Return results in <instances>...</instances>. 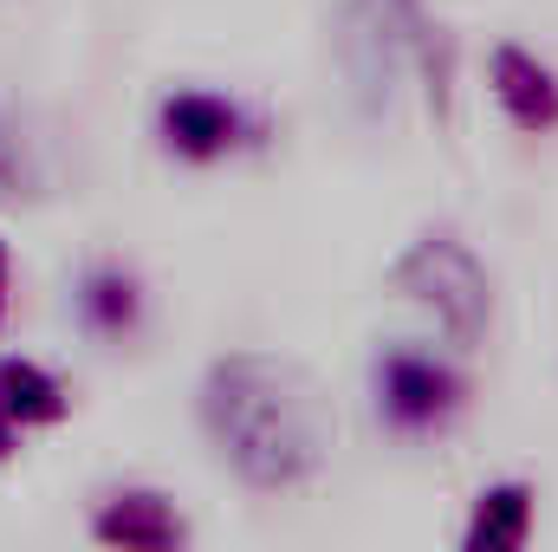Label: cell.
I'll return each mask as SVG.
<instances>
[{
    "mask_svg": "<svg viewBox=\"0 0 558 552\" xmlns=\"http://www.w3.org/2000/svg\"><path fill=\"white\" fill-rule=\"evenodd\" d=\"M65 416V384L33 358H0V461L20 448L26 429H46Z\"/></svg>",
    "mask_w": 558,
    "mask_h": 552,
    "instance_id": "8",
    "label": "cell"
},
{
    "mask_svg": "<svg viewBox=\"0 0 558 552\" xmlns=\"http://www.w3.org/2000/svg\"><path fill=\"white\" fill-rule=\"evenodd\" d=\"M533 533V488L526 481H494L474 494V514H468V533L461 547L468 552H513L526 547Z\"/></svg>",
    "mask_w": 558,
    "mask_h": 552,
    "instance_id": "10",
    "label": "cell"
},
{
    "mask_svg": "<svg viewBox=\"0 0 558 552\" xmlns=\"http://www.w3.org/2000/svg\"><path fill=\"white\" fill-rule=\"evenodd\" d=\"M72 312H78V325H85L92 338L118 345V338H131V332L143 325V292H137V279L124 274V267L98 261V267H85V274H78Z\"/></svg>",
    "mask_w": 558,
    "mask_h": 552,
    "instance_id": "9",
    "label": "cell"
},
{
    "mask_svg": "<svg viewBox=\"0 0 558 552\" xmlns=\"http://www.w3.org/2000/svg\"><path fill=\"white\" fill-rule=\"evenodd\" d=\"M202 429L215 455L260 494L305 488L331 448H338V410L312 364L279 351H228L202 377Z\"/></svg>",
    "mask_w": 558,
    "mask_h": 552,
    "instance_id": "1",
    "label": "cell"
},
{
    "mask_svg": "<svg viewBox=\"0 0 558 552\" xmlns=\"http://www.w3.org/2000/svg\"><path fill=\"white\" fill-rule=\"evenodd\" d=\"M0 325H7V248H0Z\"/></svg>",
    "mask_w": 558,
    "mask_h": 552,
    "instance_id": "12",
    "label": "cell"
},
{
    "mask_svg": "<svg viewBox=\"0 0 558 552\" xmlns=\"http://www.w3.org/2000/svg\"><path fill=\"white\" fill-rule=\"evenodd\" d=\"M46 182H52L46 137L33 131V118H20L13 105H0V208L46 195Z\"/></svg>",
    "mask_w": 558,
    "mask_h": 552,
    "instance_id": "11",
    "label": "cell"
},
{
    "mask_svg": "<svg viewBox=\"0 0 558 552\" xmlns=\"http://www.w3.org/2000/svg\"><path fill=\"white\" fill-rule=\"evenodd\" d=\"M92 540L98 547H124V552H175V547H189V520L156 488H118V494L98 501Z\"/></svg>",
    "mask_w": 558,
    "mask_h": 552,
    "instance_id": "6",
    "label": "cell"
},
{
    "mask_svg": "<svg viewBox=\"0 0 558 552\" xmlns=\"http://www.w3.org/2000/svg\"><path fill=\"white\" fill-rule=\"evenodd\" d=\"M390 286L422 305L435 319V332L454 345V351H474L487 338V319H494V279L474 261V248L461 235H422L397 254Z\"/></svg>",
    "mask_w": 558,
    "mask_h": 552,
    "instance_id": "3",
    "label": "cell"
},
{
    "mask_svg": "<svg viewBox=\"0 0 558 552\" xmlns=\"http://www.w3.org/2000/svg\"><path fill=\"white\" fill-rule=\"evenodd\" d=\"M338 72H344L351 111L371 118V124L390 118L410 72L428 79L435 118L448 111V85H441V65H435V33H428L422 0H344V13H338Z\"/></svg>",
    "mask_w": 558,
    "mask_h": 552,
    "instance_id": "2",
    "label": "cell"
},
{
    "mask_svg": "<svg viewBox=\"0 0 558 552\" xmlns=\"http://www.w3.org/2000/svg\"><path fill=\"white\" fill-rule=\"evenodd\" d=\"M247 111L234 105V98H221V92H169L162 105H156V137L169 156H182V163H215V156H228V149H241L247 143Z\"/></svg>",
    "mask_w": 558,
    "mask_h": 552,
    "instance_id": "5",
    "label": "cell"
},
{
    "mask_svg": "<svg viewBox=\"0 0 558 552\" xmlns=\"http://www.w3.org/2000/svg\"><path fill=\"white\" fill-rule=\"evenodd\" d=\"M371 397L377 416L397 429V435H441L461 404H468V384L448 358L416 351V345H384L377 364H371Z\"/></svg>",
    "mask_w": 558,
    "mask_h": 552,
    "instance_id": "4",
    "label": "cell"
},
{
    "mask_svg": "<svg viewBox=\"0 0 558 552\" xmlns=\"http://www.w3.org/2000/svg\"><path fill=\"white\" fill-rule=\"evenodd\" d=\"M487 85H494V105L507 111L513 131H526V137L558 131V72L539 52H526V46H513V39L494 46V52H487Z\"/></svg>",
    "mask_w": 558,
    "mask_h": 552,
    "instance_id": "7",
    "label": "cell"
}]
</instances>
